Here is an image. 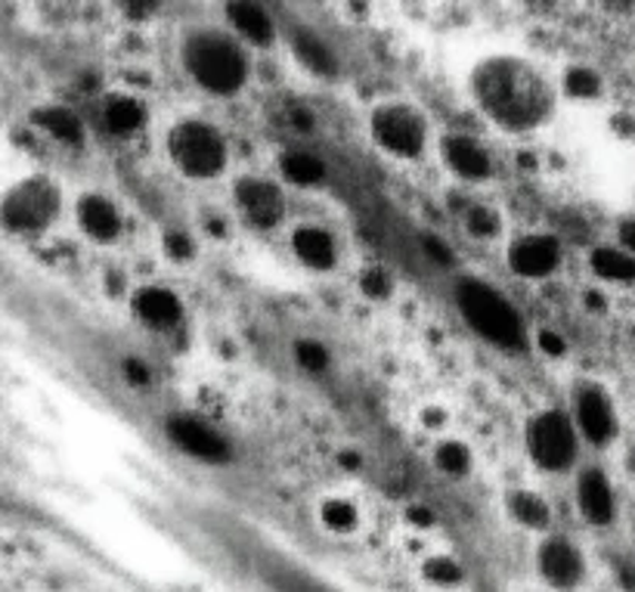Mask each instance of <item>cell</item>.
<instances>
[{
    "label": "cell",
    "mask_w": 635,
    "mask_h": 592,
    "mask_svg": "<svg viewBox=\"0 0 635 592\" xmlns=\"http://www.w3.org/2000/svg\"><path fill=\"white\" fill-rule=\"evenodd\" d=\"M480 109L508 130H527L549 116L552 90L534 66L512 57L487 59L475 72Z\"/></svg>",
    "instance_id": "1"
},
{
    "label": "cell",
    "mask_w": 635,
    "mask_h": 592,
    "mask_svg": "<svg viewBox=\"0 0 635 592\" xmlns=\"http://www.w3.org/2000/svg\"><path fill=\"white\" fill-rule=\"evenodd\" d=\"M183 59L196 85L217 97H230L246 85L248 62L242 47L220 31H196L183 47Z\"/></svg>",
    "instance_id": "2"
},
{
    "label": "cell",
    "mask_w": 635,
    "mask_h": 592,
    "mask_svg": "<svg viewBox=\"0 0 635 592\" xmlns=\"http://www.w3.org/2000/svg\"><path fill=\"white\" fill-rule=\"evenodd\" d=\"M456 304L463 310L465 323L484 335L487 342L499 347H520L524 345V323L520 314L499 292L480 283V279H459L456 286Z\"/></svg>",
    "instance_id": "3"
},
{
    "label": "cell",
    "mask_w": 635,
    "mask_h": 592,
    "mask_svg": "<svg viewBox=\"0 0 635 592\" xmlns=\"http://www.w3.org/2000/svg\"><path fill=\"white\" fill-rule=\"evenodd\" d=\"M168 152L187 177H215L227 165V144L211 125L183 121L168 134Z\"/></svg>",
    "instance_id": "4"
},
{
    "label": "cell",
    "mask_w": 635,
    "mask_h": 592,
    "mask_svg": "<svg viewBox=\"0 0 635 592\" xmlns=\"http://www.w3.org/2000/svg\"><path fill=\"white\" fill-rule=\"evenodd\" d=\"M59 215V187L47 177H29L3 199V224L13 233H41Z\"/></svg>",
    "instance_id": "5"
},
{
    "label": "cell",
    "mask_w": 635,
    "mask_h": 592,
    "mask_svg": "<svg viewBox=\"0 0 635 592\" xmlns=\"http://www.w3.org/2000/svg\"><path fill=\"white\" fill-rule=\"evenodd\" d=\"M527 447H530L536 465H543L549 472H562L577 460V434H574V425L564 413L546 410L530 422Z\"/></svg>",
    "instance_id": "6"
},
{
    "label": "cell",
    "mask_w": 635,
    "mask_h": 592,
    "mask_svg": "<svg viewBox=\"0 0 635 592\" xmlns=\"http://www.w3.org/2000/svg\"><path fill=\"white\" fill-rule=\"evenodd\" d=\"M373 134L390 156L416 159L425 149V118L404 102H388L373 116Z\"/></svg>",
    "instance_id": "7"
},
{
    "label": "cell",
    "mask_w": 635,
    "mask_h": 592,
    "mask_svg": "<svg viewBox=\"0 0 635 592\" xmlns=\"http://www.w3.org/2000/svg\"><path fill=\"white\" fill-rule=\"evenodd\" d=\"M236 205L246 220H251L260 230H270L276 227L282 215H286V196L282 189L270 184V180H260V177H242L236 184Z\"/></svg>",
    "instance_id": "8"
},
{
    "label": "cell",
    "mask_w": 635,
    "mask_h": 592,
    "mask_svg": "<svg viewBox=\"0 0 635 592\" xmlns=\"http://www.w3.org/2000/svg\"><path fill=\"white\" fill-rule=\"evenodd\" d=\"M168 434L177 447L189 456H196V460H205V463H227L230 460V444L208 422L196 420V416H171Z\"/></svg>",
    "instance_id": "9"
},
{
    "label": "cell",
    "mask_w": 635,
    "mask_h": 592,
    "mask_svg": "<svg viewBox=\"0 0 635 592\" xmlns=\"http://www.w3.org/2000/svg\"><path fill=\"white\" fill-rule=\"evenodd\" d=\"M562 260V246L555 236H543V233H530V236H520L508 246V267L518 276L527 279H539V276H549Z\"/></svg>",
    "instance_id": "10"
},
{
    "label": "cell",
    "mask_w": 635,
    "mask_h": 592,
    "mask_svg": "<svg viewBox=\"0 0 635 592\" xmlns=\"http://www.w3.org/2000/svg\"><path fill=\"white\" fill-rule=\"evenodd\" d=\"M539 571L543 578L549 580L552 586H562V590H574L579 580H583V555L579 550L564 540V536H552L539 546Z\"/></svg>",
    "instance_id": "11"
},
{
    "label": "cell",
    "mask_w": 635,
    "mask_h": 592,
    "mask_svg": "<svg viewBox=\"0 0 635 592\" xmlns=\"http://www.w3.org/2000/svg\"><path fill=\"white\" fill-rule=\"evenodd\" d=\"M577 422L579 432L586 434L593 444H607L617 434V420H614V406L607 401L602 388H586L577 401Z\"/></svg>",
    "instance_id": "12"
},
{
    "label": "cell",
    "mask_w": 635,
    "mask_h": 592,
    "mask_svg": "<svg viewBox=\"0 0 635 592\" xmlns=\"http://www.w3.org/2000/svg\"><path fill=\"white\" fill-rule=\"evenodd\" d=\"M133 314L143 319V326H149V329L168 333L183 319V304L173 292L149 286V289H140L133 295Z\"/></svg>",
    "instance_id": "13"
},
{
    "label": "cell",
    "mask_w": 635,
    "mask_h": 592,
    "mask_svg": "<svg viewBox=\"0 0 635 592\" xmlns=\"http://www.w3.org/2000/svg\"><path fill=\"white\" fill-rule=\"evenodd\" d=\"M577 500L586 521L607 524V521L614 519V493H611V484H607V477L598 468H586L579 475Z\"/></svg>",
    "instance_id": "14"
},
{
    "label": "cell",
    "mask_w": 635,
    "mask_h": 592,
    "mask_svg": "<svg viewBox=\"0 0 635 592\" xmlns=\"http://www.w3.org/2000/svg\"><path fill=\"white\" fill-rule=\"evenodd\" d=\"M444 159L465 180H487L490 177V156L484 152V146L468 140V137H447L444 140Z\"/></svg>",
    "instance_id": "15"
},
{
    "label": "cell",
    "mask_w": 635,
    "mask_h": 592,
    "mask_svg": "<svg viewBox=\"0 0 635 592\" xmlns=\"http://www.w3.org/2000/svg\"><path fill=\"white\" fill-rule=\"evenodd\" d=\"M78 220H81V230L97 243H109L121 233V217H118L116 205L102 196H85L78 203Z\"/></svg>",
    "instance_id": "16"
},
{
    "label": "cell",
    "mask_w": 635,
    "mask_h": 592,
    "mask_svg": "<svg viewBox=\"0 0 635 592\" xmlns=\"http://www.w3.org/2000/svg\"><path fill=\"white\" fill-rule=\"evenodd\" d=\"M291 248L314 270H329L335 264V239L323 227H298L291 236Z\"/></svg>",
    "instance_id": "17"
},
{
    "label": "cell",
    "mask_w": 635,
    "mask_h": 592,
    "mask_svg": "<svg viewBox=\"0 0 635 592\" xmlns=\"http://www.w3.org/2000/svg\"><path fill=\"white\" fill-rule=\"evenodd\" d=\"M227 16H230L232 29L239 31L246 41L258 43V47H267L274 41V19L258 3H230Z\"/></svg>",
    "instance_id": "18"
},
{
    "label": "cell",
    "mask_w": 635,
    "mask_h": 592,
    "mask_svg": "<svg viewBox=\"0 0 635 592\" xmlns=\"http://www.w3.org/2000/svg\"><path fill=\"white\" fill-rule=\"evenodd\" d=\"M34 125L43 128L50 137H57L59 144L66 146H81L85 144V125H81V118L69 112L66 106H43L34 112Z\"/></svg>",
    "instance_id": "19"
},
{
    "label": "cell",
    "mask_w": 635,
    "mask_h": 592,
    "mask_svg": "<svg viewBox=\"0 0 635 592\" xmlns=\"http://www.w3.org/2000/svg\"><path fill=\"white\" fill-rule=\"evenodd\" d=\"M291 50H295V57L301 59L310 72L335 75V69H338V62H335L329 43L323 41V38H317L314 31L307 29L291 31Z\"/></svg>",
    "instance_id": "20"
},
{
    "label": "cell",
    "mask_w": 635,
    "mask_h": 592,
    "mask_svg": "<svg viewBox=\"0 0 635 592\" xmlns=\"http://www.w3.org/2000/svg\"><path fill=\"white\" fill-rule=\"evenodd\" d=\"M102 121H106V128L112 130V134L128 137L133 130L143 128L146 121L143 102L133 100V97H125V93H118V97L106 100V106H102Z\"/></svg>",
    "instance_id": "21"
},
{
    "label": "cell",
    "mask_w": 635,
    "mask_h": 592,
    "mask_svg": "<svg viewBox=\"0 0 635 592\" xmlns=\"http://www.w3.org/2000/svg\"><path fill=\"white\" fill-rule=\"evenodd\" d=\"M508 512L524 524V527H534V531H543L549 527L552 509L543 496H536L534 491H515L508 496Z\"/></svg>",
    "instance_id": "22"
},
{
    "label": "cell",
    "mask_w": 635,
    "mask_h": 592,
    "mask_svg": "<svg viewBox=\"0 0 635 592\" xmlns=\"http://www.w3.org/2000/svg\"><path fill=\"white\" fill-rule=\"evenodd\" d=\"M593 270L602 279H611V283H633L635 279V258L626 255L621 248H595L593 251Z\"/></svg>",
    "instance_id": "23"
},
{
    "label": "cell",
    "mask_w": 635,
    "mask_h": 592,
    "mask_svg": "<svg viewBox=\"0 0 635 592\" xmlns=\"http://www.w3.org/2000/svg\"><path fill=\"white\" fill-rule=\"evenodd\" d=\"M279 168L298 187H317V184L326 180V165L317 156H310V152H286L282 161H279Z\"/></svg>",
    "instance_id": "24"
},
{
    "label": "cell",
    "mask_w": 635,
    "mask_h": 592,
    "mask_svg": "<svg viewBox=\"0 0 635 592\" xmlns=\"http://www.w3.org/2000/svg\"><path fill=\"white\" fill-rule=\"evenodd\" d=\"M437 468L440 472H447V475H465L468 472V465H472V453L459 444V441H444L440 447H437Z\"/></svg>",
    "instance_id": "25"
},
{
    "label": "cell",
    "mask_w": 635,
    "mask_h": 592,
    "mask_svg": "<svg viewBox=\"0 0 635 592\" xmlns=\"http://www.w3.org/2000/svg\"><path fill=\"white\" fill-rule=\"evenodd\" d=\"M319 515H323V524H329L338 534L357 527V509L350 506L347 500H326L323 509H319Z\"/></svg>",
    "instance_id": "26"
},
{
    "label": "cell",
    "mask_w": 635,
    "mask_h": 592,
    "mask_svg": "<svg viewBox=\"0 0 635 592\" xmlns=\"http://www.w3.org/2000/svg\"><path fill=\"white\" fill-rule=\"evenodd\" d=\"M465 230L477 236V239H493L499 233V215L490 211V208H484V205H475L465 215Z\"/></svg>",
    "instance_id": "27"
},
{
    "label": "cell",
    "mask_w": 635,
    "mask_h": 592,
    "mask_svg": "<svg viewBox=\"0 0 635 592\" xmlns=\"http://www.w3.org/2000/svg\"><path fill=\"white\" fill-rule=\"evenodd\" d=\"M564 87H567L570 97L589 100V97H595V93L602 90V81H598V75H595L593 69H567V75H564Z\"/></svg>",
    "instance_id": "28"
},
{
    "label": "cell",
    "mask_w": 635,
    "mask_h": 592,
    "mask_svg": "<svg viewBox=\"0 0 635 592\" xmlns=\"http://www.w3.org/2000/svg\"><path fill=\"white\" fill-rule=\"evenodd\" d=\"M360 289L366 298H376V302H381V298H388L390 295L394 283H390V276L385 267H366L360 276Z\"/></svg>",
    "instance_id": "29"
},
{
    "label": "cell",
    "mask_w": 635,
    "mask_h": 592,
    "mask_svg": "<svg viewBox=\"0 0 635 592\" xmlns=\"http://www.w3.org/2000/svg\"><path fill=\"white\" fill-rule=\"evenodd\" d=\"M295 357L301 363L304 369H310V373H323L326 366H329V351L319 345V342H298L295 345Z\"/></svg>",
    "instance_id": "30"
},
{
    "label": "cell",
    "mask_w": 635,
    "mask_h": 592,
    "mask_svg": "<svg viewBox=\"0 0 635 592\" xmlns=\"http://www.w3.org/2000/svg\"><path fill=\"white\" fill-rule=\"evenodd\" d=\"M425 578L437 583V586H453L463 580V568L453 562V559H431L425 564Z\"/></svg>",
    "instance_id": "31"
},
{
    "label": "cell",
    "mask_w": 635,
    "mask_h": 592,
    "mask_svg": "<svg viewBox=\"0 0 635 592\" xmlns=\"http://www.w3.org/2000/svg\"><path fill=\"white\" fill-rule=\"evenodd\" d=\"M165 251H168L173 260H189L196 248H192V239H189L187 233H168V236H165Z\"/></svg>",
    "instance_id": "32"
},
{
    "label": "cell",
    "mask_w": 635,
    "mask_h": 592,
    "mask_svg": "<svg viewBox=\"0 0 635 592\" xmlns=\"http://www.w3.org/2000/svg\"><path fill=\"white\" fill-rule=\"evenodd\" d=\"M421 248H425V251H428V255H431L437 264H444V267H447V264H453V251H449V248L444 246L437 236H421Z\"/></svg>",
    "instance_id": "33"
},
{
    "label": "cell",
    "mask_w": 635,
    "mask_h": 592,
    "mask_svg": "<svg viewBox=\"0 0 635 592\" xmlns=\"http://www.w3.org/2000/svg\"><path fill=\"white\" fill-rule=\"evenodd\" d=\"M125 378L133 388H146L149 385V369L140 361H125Z\"/></svg>",
    "instance_id": "34"
},
{
    "label": "cell",
    "mask_w": 635,
    "mask_h": 592,
    "mask_svg": "<svg viewBox=\"0 0 635 592\" xmlns=\"http://www.w3.org/2000/svg\"><path fill=\"white\" fill-rule=\"evenodd\" d=\"M539 347H543L546 354H552V357H562L564 354V342L555 333L539 335Z\"/></svg>",
    "instance_id": "35"
},
{
    "label": "cell",
    "mask_w": 635,
    "mask_h": 592,
    "mask_svg": "<svg viewBox=\"0 0 635 592\" xmlns=\"http://www.w3.org/2000/svg\"><path fill=\"white\" fill-rule=\"evenodd\" d=\"M621 243L629 251H635V220H623L621 224Z\"/></svg>",
    "instance_id": "36"
},
{
    "label": "cell",
    "mask_w": 635,
    "mask_h": 592,
    "mask_svg": "<svg viewBox=\"0 0 635 592\" xmlns=\"http://www.w3.org/2000/svg\"><path fill=\"white\" fill-rule=\"evenodd\" d=\"M291 125L301 130H310L314 128V118H310V112H304V109H291Z\"/></svg>",
    "instance_id": "37"
},
{
    "label": "cell",
    "mask_w": 635,
    "mask_h": 592,
    "mask_svg": "<svg viewBox=\"0 0 635 592\" xmlns=\"http://www.w3.org/2000/svg\"><path fill=\"white\" fill-rule=\"evenodd\" d=\"M409 521H413V524H425V527H428V524H431V512H425V509H413V512H409Z\"/></svg>",
    "instance_id": "38"
}]
</instances>
